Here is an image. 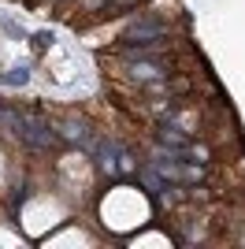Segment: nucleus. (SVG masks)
Masks as SVG:
<instances>
[{
    "label": "nucleus",
    "mask_w": 245,
    "mask_h": 249,
    "mask_svg": "<svg viewBox=\"0 0 245 249\" xmlns=\"http://www.w3.org/2000/svg\"><path fill=\"white\" fill-rule=\"evenodd\" d=\"M15 134H19L22 145H30V149H52V145H60V130H56L45 115H37V112H22Z\"/></svg>",
    "instance_id": "nucleus-1"
},
{
    "label": "nucleus",
    "mask_w": 245,
    "mask_h": 249,
    "mask_svg": "<svg viewBox=\"0 0 245 249\" xmlns=\"http://www.w3.org/2000/svg\"><path fill=\"white\" fill-rule=\"evenodd\" d=\"M93 153L101 156V167L108 171V175H126V171H134V156L122 145H115L112 138H108V142H97Z\"/></svg>",
    "instance_id": "nucleus-2"
},
{
    "label": "nucleus",
    "mask_w": 245,
    "mask_h": 249,
    "mask_svg": "<svg viewBox=\"0 0 245 249\" xmlns=\"http://www.w3.org/2000/svg\"><path fill=\"white\" fill-rule=\"evenodd\" d=\"M138 182H141V186L149 190V194H153V197H160L163 190H167V182H163V178L156 175L153 167H141V171H138Z\"/></svg>",
    "instance_id": "nucleus-3"
},
{
    "label": "nucleus",
    "mask_w": 245,
    "mask_h": 249,
    "mask_svg": "<svg viewBox=\"0 0 245 249\" xmlns=\"http://www.w3.org/2000/svg\"><path fill=\"white\" fill-rule=\"evenodd\" d=\"M19 119H22V112H19V108H8V104H0V126H4V130H11V134H15Z\"/></svg>",
    "instance_id": "nucleus-4"
},
{
    "label": "nucleus",
    "mask_w": 245,
    "mask_h": 249,
    "mask_svg": "<svg viewBox=\"0 0 245 249\" xmlns=\"http://www.w3.org/2000/svg\"><path fill=\"white\" fill-rule=\"evenodd\" d=\"M30 82V71L26 67H11L8 74H4V86H26Z\"/></svg>",
    "instance_id": "nucleus-5"
},
{
    "label": "nucleus",
    "mask_w": 245,
    "mask_h": 249,
    "mask_svg": "<svg viewBox=\"0 0 245 249\" xmlns=\"http://www.w3.org/2000/svg\"><path fill=\"white\" fill-rule=\"evenodd\" d=\"M0 30H4V34H11V37H19V41L26 37V30H22L19 22H11V19H0Z\"/></svg>",
    "instance_id": "nucleus-6"
},
{
    "label": "nucleus",
    "mask_w": 245,
    "mask_h": 249,
    "mask_svg": "<svg viewBox=\"0 0 245 249\" xmlns=\"http://www.w3.org/2000/svg\"><path fill=\"white\" fill-rule=\"evenodd\" d=\"M52 41H56V34H52V30H37V34H34V45H37V49H49Z\"/></svg>",
    "instance_id": "nucleus-7"
}]
</instances>
